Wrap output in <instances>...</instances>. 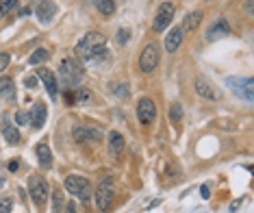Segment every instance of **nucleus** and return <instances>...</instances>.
I'll return each instance as SVG.
<instances>
[{"mask_svg":"<svg viewBox=\"0 0 254 213\" xmlns=\"http://www.w3.org/2000/svg\"><path fill=\"white\" fill-rule=\"evenodd\" d=\"M35 15L39 18V22H50L57 15V2H53V0H42L35 9Z\"/></svg>","mask_w":254,"mask_h":213,"instance_id":"nucleus-15","label":"nucleus"},{"mask_svg":"<svg viewBox=\"0 0 254 213\" xmlns=\"http://www.w3.org/2000/svg\"><path fill=\"white\" fill-rule=\"evenodd\" d=\"M11 211H13V200L9 196H2L0 198V213H11Z\"/></svg>","mask_w":254,"mask_h":213,"instance_id":"nucleus-27","label":"nucleus"},{"mask_svg":"<svg viewBox=\"0 0 254 213\" xmlns=\"http://www.w3.org/2000/svg\"><path fill=\"white\" fill-rule=\"evenodd\" d=\"M37 78L42 80V83L46 85V89H48V94L57 98V94H59V83H57V76H55V72H50V70H46V68H39L37 70Z\"/></svg>","mask_w":254,"mask_h":213,"instance_id":"nucleus-13","label":"nucleus"},{"mask_svg":"<svg viewBox=\"0 0 254 213\" xmlns=\"http://www.w3.org/2000/svg\"><path fill=\"white\" fill-rule=\"evenodd\" d=\"M15 120H18V124H26L28 120H31V116H28L26 111H18V116H15Z\"/></svg>","mask_w":254,"mask_h":213,"instance_id":"nucleus-30","label":"nucleus"},{"mask_svg":"<svg viewBox=\"0 0 254 213\" xmlns=\"http://www.w3.org/2000/svg\"><path fill=\"white\" fill-rule=\"evenodd\" d=\"M74 142L83 143V142H100L102 140V129L98 126H89V124H76L72 129Z\"/></svg>","mask_w":254,"mask_h":213,"instance_id":"nucleus-10","label":"nucleus"},{"mask_svg":"<svg viewBox=\"0 0 254 213\" xmlns=\"http://www.w3.org/2000/svg\"><path fill=\"white\" fill-rule=\"evenodd\" d=\"M2 135H4V140H7L9 143H20V140H22L20 131L9 122V118H7V116L2 118Z\"/></svg>","mask_w":254,"mask_h":213,"instance_id":"nucleus-19","label":"nucleus"},{"mask_svg":"<svg viewBox=\"0 0 254 213\" xmlns=\"http://www.w3.org/2000/svg\"><path fill=\"white\" fill-rule=\"evenodd\" d=\"M96 2V9L100 11L102 15H113L115 13V2L113 0H94Z\"/></svg>","mask_w":254,"mask_h":213,"instance_id":"nucleus-24","label":"nucleus"},{"mask_svg":"<svg viewBox=\"0 0 254 213\" xmlns=\"http://www.w3.org/2000/svg\"><path fill=\"white\" fill-rule=\"evenodd\" d=\"M28 194H31L33 203L37 207H44L48 203V183H46V178L39 174H33L28 178Z\"/></svg>","mask_w":254,"mask_h":213,"instance_id":"nucleus-6","label":"nucleus"},{"mask_svg":"<svg viewBox=\"0 0 254 213\" xmlns=\"http://www.w3.org/2000/svg\"><path fill=\"white\" fill-rule=\"evenodd\" d=\"M65 189L72 196H76L78 200H83V203H85V200H89L91 194H94V187H91L89 178L78 176V174H72V176L65 178Z\"/></svg>","mask_w":254,"mask_h":213,"instance_id":"nucleus-4","label":"nucleus"},{"mask_svg":"<svg viewBox=\"0 0 254 213\" xmlns=\"http://www.w3.org/2000/svg\"><path fill=\"white\" fill-rule=\"evenodd\" d=\"M48 59H50L48 50H46V48H37L35 53L28 57V63H31V66H39V63H44V61H48Z\"/></svg>","mask_w":254,"mask_h":213,"instance_id":"nucleus-23","label":"nucleus"},{"mask_svg":"<svg viewBox=\"0 0 254 213\" xmlns=\"http://www.w3.org/2000/svg\"><path fill=\"white\" fill-rule=\"evenodd\" d=\"M183 35H185V31L181 26H174L170 33H167V37H165V50L167 53H176L178 46L183 44Z\"/></svg>","mask_w":254,"mask_h":213,"instance_id":"nucleus-16","label":"nucleus"},{"mask_svg":"<svg viewBox=\"0 0 254 213\" xmlns=\"http://www.w3.org/2000/svg\"><path fill=\"white\" fill-rule=\"evenodd\" d=\"M226 85L235 91L237 96L246 98L248 102L254 100V85H252L250 76H230V78H226Z\"/></svg>","mask_w":254,"mask_h":213,"instance_id":"nucleus-7","label":"nucleus"},{"mask_svg":"<svg viewBox=\"0 0 254 213\" xmlns=\"http://www.w3.org/2000/svg\"><path fill=\"white\" fill-rule=\"evenodd\" d=\"M204 2H211V0H204Z\"/></svg>","mask_w":254,"mask_h":213,"instance_id":"nucleus-39","label":"nucleus"},{"mask_svg":"<svg viewBox=\"0 0 254 213\" xmlns=\"http://www.w3.org/2000/svg\"><path fill=\"white\" fill-rule=\"evenodd\" d=\"M174 11H176V7H174V2H172V0H165V2H161L157 15H154V20H152V28H154V31L163 33L165 28L170 26L172 18H174Z\"/></svg>","mask_w":254,"mask_h":213,"instance_id":"nucleus-8","label":"nucleus"},{"mask_svg":"<svg viewBox=\"0 0 254 213\" xmlns=\"http://www.w3.org/2000/svg\"><path fill=\"white\" fill-rule=\"evenodd\" d=\"M15 4H18V0H0V18H2V15H7L9 11L15 7Z\"/></svg>","mask_w":254,"mask_h":213,"instance_id":"nucleus-26","label":"nucleus"},{"mask_svg":"<svg viewBox=\"0 0 254 213\" xmlns=\"http://www.w3.org/2000/svg\"><path fill=\"white\" fill-rule=\"evenodd\" d=\"M31 124H33V129H42V126L46 124V118H48V107L44 105L42 100H37L35 105L31 107Z\"/></svg>","mask_w":254,"mask_h":213,"instance_id":"nucleus-12","label":"nucleus"},{"mask_svg":"<svg viewBox=\"0 0 254 213\" xmlns=\"http://www.w3.org/2000/svg\"><path fill=\"white\" fill-rule=\"evenodd\" d=\"M0 96H2L4 100H15V83H13V78H9V76L0 78Z\"/></svg>","mask_w":254,"mask_h":213,"instance_id":"nucleus-20","label":"nucleus"},{"mask_svg":"<svg viewBox=\"0 0 254 213\" xmlns=\"http://www.w3.org/2000/svg\"><path fill=\"white\" fill-rule=\"evenodd\" d=\"M35 152H37V161H39V165H42L44 170H50V168H53V150H50L48 143H46V142L37 143Z\"/></svg>","mask_w":254,"mask_h":213,"instance_id":"nucleus-18","label":"nucleus"},{"mask_svg":"<svg viewBox=\"0 0 254 213\" xmlns=\"http://www.w3.org/2000/svg\"><path fill=\"white\" fill-rule=\"evenodd\" d=\"M24 85H26V87H28V89H33V87H35V85H37V76H26V80H24Z\"/></svg>","mask_w":254,"mask_h":213,"instance_id":"nucleus-31","label":"nucleus"},{"mask_svg":"<svg viewBox=\"0 0 254 213\" xmlns=\"http://www.w3.org/2000/svg\"><path fill=\"white\" fill-rule=\"evenodd\" d=\"M128 37H130V31H128V28H120V31H118V37H115V39H118L120 46H124L126 42H128Z\"/></svg>","mask_w":254,"mask_h":213,"instance_id":"nucleus-28","label":"nucleus"},{"mask_svg":"<svg viewBox=\"0 0 254 213\" xmlns=\"http://www.w3.org/2000/svg\"><path fill=\"white\" fill-rule=\"evenodd\" d=\"M65 213H76V203H67L65 205Z\"/></svg>","mask_w":254,"mask_h":213,"instance_id":"nucleus-32","label":"nucleus"},{"mask_svg":"<svg viewBox=\"0 0 254 213\" xmlns=\"http://www.w3.org/2000/svg\"><path fill=\"white\" fill-rule=\"evenodd\" d=\"M252 2H254V0H248V2H246V11H248L250 15H252Z\"/></svg>","mask_w":254,"mask_h":213,"instance_id":"nucleus-35","label":"nucleus"},{"mask_svg":"<svg viewBox=\"0 0 254 213\" xmlns=\"http://www.w3.org/2000/svg\"><path fill=\"white\" fill-rule=\"evenodd\" d=\"M9 61H11L9 53H0V72H4V68L9 66Z\"/></svg>","mask_w":254,"mask_h":213,"instance_id":"nucleus-29","label":"nucleus"},{"mask_svg":"<svg viewBox=\"0 0 254 213\" xmlns=\"http://www.w3.org/2000/svg\"><path fill=\"white\" fill-rule=\"evenodd\" d=\"M239 205H241V200H235V203L230 205V213H235V209H237V207H239Z\"/></svg>","mask_w":254,"mask_h":213,"instance_id":"nucleus-36","label":"nucleus"},{"mask_svg":"<svg viewBox=\"0 0 254 213\" xmlns=\"http://www.w3.org/2000/svg\"><path fill=\"white\" fill-rule=\"evenodd\" d=\"M31 2H37V4H39V2H42V0H31Z\"/></svg>","mask_w":254,"mask_h":213,"instance_id":"nucleus-38","label":"nucleus"},{"mask_svg":"<svg viewBox=\"0 0 254 213\" xmlns=\"http://www.w3.org/2000/svg\"><path fill=\"white\" fill-rule=\"evenodd\" d=\"M200 196H202V198H204V200L209 198V196H211V194H209V187H206V185H202V187H200Z\"/></svg>","mask_w":254,"mask_h":213,"instance_id":"nucleus-33","label":"nucleus"},{"mask_svg":"<svg viewBox=\"0 0 254 213\" xmlns=\"http://www.w3.org/2000/svg\"><path fill=\"white\" fill-rule=\"evenodd\" d=\"M170 120L172 122H176V124L183 120V105L181 102H174V105L170 107Z\"/></svg>","mask_w":254,"mask_h":213,"instance_id":"nucleus-25","label":"nucleus"},{"mask_svg":"<svg viewBox=\"0 0 254 213\" xmlns=\"http://www.w3.org/2000/svg\"><path fill=\"white\" fill-rule=\"evenodd\" d=\"M115 200V185H113V176H105L100 181V185L96 189V209L100 213H107L111 209Z\"/></svg>","mask_w":254,"mask_h":213,"instance_id":"nucleus-3","label":"nucleus"},{"mask_svg":"<svg viewBox=\"0 0 254 213\" xmlns=\"http://www.w3.org/2000/svg\"><path fill=\"white\" fill-rule=\"evenodd\" d=\"M18 168H20V163H18V161H11V163H9V170H11V172H15Z\"/></svg>","mask_w":254,"mask_h":213,"instance_id":"nucleus-34","label":"nucleus"},{"mask_svg":"<svg viewBox=\"0 0 254 213\" xmlns=\"http://www.w3.org/2000/svg\"><path fill=\"white\" fill-rule=\"evenodd\" d=\"M107 146H109V154H111V157H120L124 150V135L118 133V131H111Z\"/></svg>","mask_w":254,"mask_h":213,"instance_id":"nucleus-17","label":"nucleus"},{"mask_svg":"<svg viewBox=\"0 0 254 213\" xmlns=\"http://www.w3.org/2000/svg\"><path fill=\"white\" fill-rule=\"evenodd\" d=\"M195 91H198V96H202L204 100H219V91L215 89V85L204 76L195 78Z\"/></svg>","mask_w":254,"mask_h":213,"instance_id":"nucleus-11","label":"nucleus"},{"mask_svg":"<svg viewBox=\"0 0 254 213\" xmlns=\"http://www.w3.org/2000/svg\"><path fill=\"white\" fill-rule=\"evenodd\" d=\"M4 185V178H0V187H2Z\"/></svg>","mask_w":254,"mask_h":213,"instance_id":"nucleus-37","label":"nucleus"},{"mask_svg":"<svg viewBox=\"0 0 254 213\" xmlns=\"http://www.w3.org/2000/svg\"><path fill=\"white\" fill-rule=\"evenodd\" d=\"M159 59H161L159 44L157 42L148 44L146 48L141 50V55H139V68H141V72L143 74H152L154 70H157V66H159Z\"/></svg>","mask_w":254,"mask_h":213,"instance_id":"nucleus-5","label":"nucleus"},{"mask_svg":"<svg viewBox=\"0 0 254 213\" xmlns=\"http://www.w3.org/2000/svg\"><path fill=\"white\" fill-rule=\"evenodd\" d=\"M202 18H204V13L202 11H191V13L185 18V22H183V31H187V33H191V31H195V28L200 26V22H202Z\"/></svg>","mask_w":254,"mask_h":213,"instance_id":"nucleus-21","label":"nucleus"},{"mask_svg":"<svg viewBox=\"0 0 254 213\" xmlns=\"http://www.w3.org/2000/svg\"><path fill=\"white\" fill-rule=\"evenodd\" d=\"M83 68L78 66L76 59H63L59 63V83L63 85V89H76L83 83Z\"/></svg>","mask_w":254,"mask_h":213,"instance_id":"nucleus-1","label":"nucleus"},{"mask_svg":"<svg viewBox=\"0 0 254 213\" xmlns=\"http://www.w3.org/2000/svg\"><path fill=\"white\" fill-rule=\"evenodd\" d=\"M137 120L143 124V126H150L157 120V105H154L152 98L143 96L139 102H137Z\"/></svg>","mask_w":254,"mask_h":213,"instance_id":"nucleus-9","label":"nucleus"},{"mask_svg":"<svg viewBox=\"0 0 254 213\" xmlns=\"http://www.w3.org/2000/svg\"><path fill=\"white\" fill-rule=\"evenodd\" d=\"M65 211V196H63L61 189H55L53 192V213H63Z\"/></svg>","mask_w":254,"mask_h":213,"instance_id":"nucleus-22","label":"nucleus"},{"mask_svg":"<svg viewBox=\"0 0 254 213\" xmlns=\"http://www.w3.org/2000/svg\"><path fill=\"white\" fill-rule=\"evenodd\" d=\"M105 44H107V37L102 35V33L91 31V33H87V35H85V37L76 44V48H74V55H76L78 59L87 61V59H91V57L98 53V50L105 48Z\"/></svg>","mask_w":254,"mask_h":213,"instance_id":"nucleus-2","label":"nucleus"},{"mask_svg":"<svg viewBox=\"0 0 254 213\" xmlns=\"http://www.w3.org/2000/svg\"><path fill=\"white\" fill-rule=\"evenodd\" d=\"M230 35V24H228V20H224V18H219L213 22V26L206 31V37H209V42H215V39L219 37H228Z\"/></svg>","mask_w":254,"mask_h":213,"instance_id":"nucleus-14","label":"nucleus"}]
</instances>
